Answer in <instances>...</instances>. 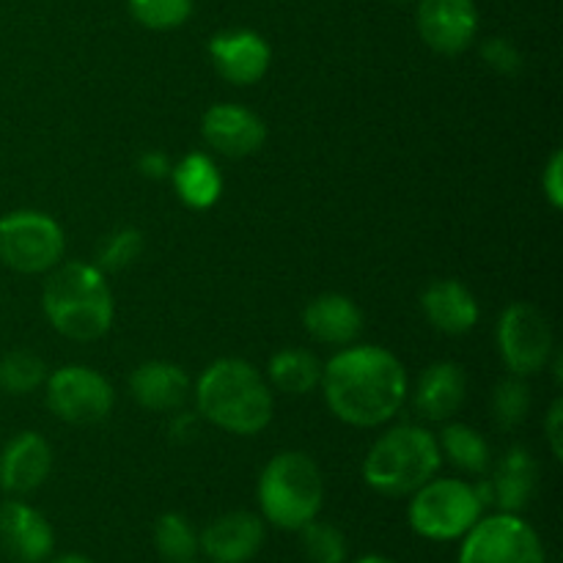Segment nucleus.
I'll list each match as a JSON object with an SVG mask.
<instances>
[{"label":"nucleus","instance_id":"obj_15","mask_svg":"<svg viewBox=\"0 0 563 563\" xmlns=\"http://www.w3.org/2000/svg\"><path fill=\"white\" fill-rule=\"evenodd\" d=\"M209 58L218 75L234 86H253L269 69V44L256 31H223L209 42Z\"/></svg>","mask_w":563,"mask_h":563},{"label":"nucleus","instance_id":"obj_32","mask_svg":"<svg viewBox=\"0 0 563 563\" xmlns=\"http://www.w3.org/2000/svg\"><path fill=\"white\" fill-rule=\"evenodd\" d=\"M542 190L544 198L550 201L553 209H563V154L555 152L550 157L548 168L542 174Z\"/></svg>","mask_w":563,"mask_h":563},{"label":"nucleus","instance_id":"obj_23","mask_svg":"<svg viewBox=\"0 0 563 563\" xmlns=\"http://www.w3.org/2000/svg\"><path fill=\"white\" fill-rule=\"evenodd\" d=\"M267 374L269 383L278 390L291 396H302L317 390V385L322 383V363L317 361L313 352L289 346V350H280L269 357Z\"/></svg>","mask_w":563,"mask_h":563},{"label":"nucleus","instance_id":"obj_8","mask_svg":"<svg viewBox=\"0 0 563 563\" xmlns=\"http://www.w3.org/2000/svg\"><path fill=\"white\" fill-rule=\"evenodd\" d=\"M460 542V563H548L537 528L509 511L482 517Z\"/></svg>","mask_w":563,"mask_h":563},{"label":"nucleus","instance_id":"obj_22","mask_svg":"<svg viewBox=\"0 0 563 563\" xmlns=\"http://www.w3.org/2000/svg\"><path fill=\"white\" fill-rule=\"evenodd\" d=\"M176 196L190 209H209L220 201L223 192V176L209 154H187L179 165L170 168Z\"/></svg>","mask_w":563,"mask_h":563},{"label":"nucleus","instance_id":"obj_27","mask_svg":"<svg viewBox=\"0 0 563 563\" xmlns=\"http://www.w3.org/2000/svg\"><path fill=\"white\" fill-rule=\"evenodd\" d=\"M297 533H300V550L308 563H346L350 559L346 537L333 522H322L317 517Z\"/></svg>","mask_w":563,"mask_h":563},{"label":"nucleus","instance_id":"obj_39","mask_svg":"<svg viewBox=\"0 0 563 563\" xmlns=\"http://www.w3.org/2000/svg\"><path fill=\"white\" fill-rule=\"evenodd\" d=\"M190 563H196V561H190Z\"/></svg>","mask_w":563,"mask_h":563},{"label":"nucleus","instance_id":"obj_4","mask_svg":"<svg viewBox=\"0 0 563 563\" xmlns=\"http://www.w3.org/2000/svg\"><path fill=\"white\" fill-rule=\"evenodd\" d=\"M443 465L438 438L423 427H396L385 432L363 460V482L385 498H407L432 482Z\"/></svg>","mask_w":563,"mask_h":563},{"label":"nucleus","instance_id":"obj_20","mask_svg":"<svg viewBox=\"0 0 563 563\" xmlns=\"http://www.w3.org/2000/svg\"><path fill=\"white\" fill-rule=\"evenodd\" d=\"M539 484V465L533 454L522 445L506 451L500 462L495 465L489 487H493V506L509 515H520L531 504L533 493Z\"/></svg>","mask_w":563,"mask_h":563},{"label":"nucleus","instance_id":"obj_14","mask_svg":"<svg viewBox=\"0 0 563 563\" xmlns=\"http://www.w3.org/2000/svg\"><path fill=\"white\" fill-rule=\"evenodd\" d=\"M201 135L209 146L223 157H251L267 141V126H264L262 115L253 110L242 108V104H214L203 113L201 119Z\"/></svg>","mask_w":563,"mask_h":563},{"label":"nucleus","instance_id":"obj_1","mask_svg":"<svg viewBox=\"0 0 563 563\" xmlns=\"http://www.w3.org/2000/svg\"><path fill=\"white\" fill-rule=\"evenodd\" d=\"M322 390L339 421L374 429L388 423L405 405L407 372L383 346H346L322 368Z\"/></svg>","mask_w":563,"mask_h":563},{"label":"nucleus","instance_id":"obj_13","mask_svg":"<svg viewBox=\"0 0 563 563\" xmlns=\"http://www.w3.org/2000/svg\"><path fill=\"white\" fill-rule=\"evenodd\" d=\"M264 520L253 511H225L198 533V553L209 563H251L264 544Z\"/></svg>","mask_w":563,"mask_h":563},{"label":"nucleus","instance_id":"obj_6","mask_svg":"<svg viewBox=\"0 0 563 563\" xmlns=\"http://www.w3.org/2000/svg\"><path fill=\"white\" fill-rule=\"evenodd\" d=\"M484 517L476 487L462 478H432L410 495L407 522L427 542H460Z\"/></svg>","mask_w":563,"mask_h":563},{"label":"nucleus","instance_id":"obj_37","mask_svg":"<svg viewBox=\"0 0 563 563\" xmlns=\"http://www.w3.org/2000/svg\"><path fill=\"white\" fill-rule=\"evenodd\" d=\"M355 563H396L390 561L388 555H379V553H372V555H363V559H357Z\"/></svg>","mask_w":563,"mask_h":563},{"label":"nucleus","instance_id":"obj_26","mask_svg":"<svg viewBox=\"0 0 563 563\" xmlns=\"http://www.w3.org/2000/svg\"><path fill=\"white\" fill-rule=\"evenodd\" d=\"M47 379V366L27 350H14L0 357V390L11 396H27Z\"/></svg>","mask_w":563,"mask_h":563},{"label":"nucleus","instance_id":"obj_31","mask_svg":"<svg viewBox=\"0 0 563 563\" xmlns=\"http://www.w3.org/2000/svg\"><path fill=\"white\" fill-rule=\"evenodd\" d=\"M482 58L489 69L498 71V75H506V77L517 75V71L522 69L520 49H517L509 38L495 36V38H489V42H484Z\"/></svg>","mask_w":563,"mask_h":563},{"label":"nucleus","instance_id":"obj_17","mask_svg":"<svg viewBox=\"0 0 563 563\" xmlns=\"http://www.w3.org/2000/svg\"><path fill=\"white\" fill-rule=\"evenodd\" d=\"M421 311L427 322L445 335H465L478 322L476 295L454 278L429 284L421 295Z\"/></svg>","mask_w":563,"mask_h":563},{"label":"nucleus","instance_id":"obj_36","mask_svg":"<svg viewBox=\"0 0 563 563\" xmlns=\"http://www.w3.org/2000/svg\"><path fill=\"white\" fill-rule=\"evenodd\" d=\"M49 563H97V561L80 553H66V555H58V559H53Z\"/></svg>","mask_w":563,"mask_h":563},{"label":"nucleus","instance_id":"obj_3","mask_svg":"<svg viewBox=\"0 0 563 563\" xmlns=\"http://www.w3.org/2000/svg\"><path fill=\"white\" fill-rule=\"evenodd\" d=\"M42 306L49 324L71 341H97L113 324V295L97 264L69 262L49 269Z\"/></svg>","mask_w":563,"mask_h":563},{"label":"nucleus","instance_id":"obj_16","mask_svg":"<svg viewBox=\"0 0 563 563\" xmlns=\"http://www.w3.org/2000/svg\"><path fill=\"white\" fill-rule=\"evenodd\" d=\"M53 471V449L38 432H20L0 451V489L14 498L31 495Z\"/></svg>","mask_w":563,"mask_h":563},{"label":"nucleus","instance_id":"obj_21","mask_svg":"<svg viewBox=\"0 0 563 563\" xmlns=\"http://www.w3.org/2000/svg\"><path fill=\"white\" fill-rule=\"evenodd\" d=\"M467 394V379L456 363H432L416 385V410L427 421H449L462 407Z\"/></svg>","mask_w":563,"mask_h":563},{"label":"nucleus","instance_id":"obj_11","mask_svg":"<svg viewBox=\"0 0 563 563\" xmlns=\"http://www.w3.org/2000/svg\"><path fill=\"white\" fill-rule=\"evenodd\" d=\"M476 31L478 11L473 0H418V33L434 53H465Z\"/></svg>","mask_w":563,"mask_h":563},{"label":"nucleus","instance_id":"obj_19","mask_svg":"<svg viewBox=\"0 0 563 563\" xmlns=\"http://www.w3.org/2000/svg\"><path fill=\"white\" fill-rule=\"evenodd\" d=\"M302 324L319 344L350 346L363 333V313L350 297L319 295L302 311Z\"/></svg>","mask_w":563,"mask_h":563},{"label":"nucleus","instance_id":"obj_2","mask_svg":"<svg viewBox=\"0 0 563 563\" xmlns=\"http://www.w3.org/2000/svg\"><path fill=\"white\" fill-rule=\"evenodd\" d=\"M198 416L240 438L264 432L273 421V390L242 357L209 363L196 383Z\"/></svg>","mask_w":563,"mask_h":563},{"label":"nucleus","instance_id":"obj_5","mask_svg":"<svg viewBox=\"0 0 563 563\" xmlns=\"http://www.w3.org/2000/svg\"><path fill=\"white\" fill-rule=\"evenodd\" d=\"M262 520L280 531H300L317 520L324 504V478L302 451H284L264 465L256 487Z\"/></svg>","mask_w":563,"mask_h":563},{"label":"nucleus","instance_id":"obj_33","mask_svg":"<svg viewBox=\"0 0 563 563\" xmlns=\"http://www.w3.org/2000/svg\"><path fill=\"white\" fill-rule=\"evenodd\" d=\"M544 432H548L550 451H553L555 460L563 456V401H553L548 412V421H544Z\"/></svg>","mask_w":563,"mask_h":563},{"label":"nucleus","instance_id":"obj_12","mask_svg":"<svg viewBox=\"0 0 563 563\" xmlns=\"http://www.w3.org/2000/svg\"><path fill=\"white\" fill-rule=\"evenodd\" d=\"M0 550L14 563H44L55 550V531L31 504L5 500L0 506Z\"/></svg>","mask_w":563,"mask_h":563},{"label":"nucleus","instance_id":"obj_9","mask_svg":"<svg viewBox=\"0 0 563 563\" xmlns=\"http://www.w3.org/2000/svg\"><path fill=\"white\" fill-rule=\"evenodd\" d=\"M498 352L506 368L517 377L542 372L553 357V328L548 317L531 302H511L498 319Z\"/></svg>","mask_w":563,"mask_h":563},{"label":"nucleus","instance_id":"obj_30","mask_svg":"<svg viewBox=\"0 0 563 563\" xmlns=\"http://www.w3.org/2000/svg\"><path fill=\"white\" fill-rule=\"evenodd\" d=\"M196 0H126L130 14L152 31H174L185 25L192 14Z\"/></svg>","mask_w":563,"mask_h":563},{"label":"nucleus","instance_id":"obj_29","mask_svg":"<svg viewBox=\"0 0 563 563\" xmlns=\"http://www.w3.org/2000/svg\"><path fill=\"white\" fill-rule=\"evenodd\" d=\"M143 247H146V240L132 225L110 231L108 236H102L97 247V267L102 273H121V269L132 267L141 258Z\"/></svg>","mask_w":563,"mask_h":563},{"label":"nucleus","instance_id":"obj_35","mask_svg":"<svg viewBox=\"0 0 563 563\" xmlns=\"http://www.w3.org/2000/svg\"><path fill=\"white\" fill-rule=\"evenodd\" d=\"M170 432L179 434V438H192L196 434V416H176L170 423Z\"/></svg>","mask_w":563,"mask_h":563},{"label":"nucleus","instance_id":"obj_7","mask_svg":"<svg viewBox=\"0 0 563 563\" xmlns=\"http://www.w3.org/2000/svg\"><path fill=\"white\" fill-rule=\"evenodd\" d=\"M66 251L58 220L36 209H16L0 218V262L22 275L49 273Z\"/></svg>","mask_w":563,"mask_h":563},{"label":"nucleus","instance_id":"obj_38","mask_svg":"<svg viewBox=\"0 0 563 563\" xmlns=\"http://www.w3.org/2000/svg\"><path fill=\"white\" fill-rule=\"evenodd\" d=\"M394 3H416V0H394Z\"/></svg>","mask_w":563,"mask_h":563},{"label":"nucleus","instance_id":"obj_24","mask_svg":"<svg viewBox=\"0 0 563 563\" xmlns=\"http://www.w3.org/2000/svg\"><path fill=\"white\" fill-rule=\"evenodd\" d=\"M440 454L451 462L454 467H460L462 473H471V476H484L493 465V451L489 443L467 423H449L443 429L438 440Z\"/></svg>","mask_w":563,"mask_h":563},{"label":"nucleus","instance_id":"obj_18","mask_svg":"<svg viewBox=\"0 0 563 563\" xmlns=\"http://www.w3.org/2000/svg\"><path fill=\"white\" fill-rule=\"evenodd\" d=\"M130 394L143 410L176 412L190 396V377L176 363L148 361L132 372Z\"/></svg>","mask_w":563,"mask_h":563},{"label":"nucleus","instance_id":"obj_28","mask_svg":"<svg viewBox=\"0 0 563 563\" xmlns=\"http://www.w3.org/2000/svg\"><path fill=\"white\" fill-rule=\"evenodd\" d=\"M531 412V388H528L526 377L500 379L493 390V416L500 429H517Z\"/></svg>","mask_w":563,"mask_h":563},{"label":"nucleus","instance_id":"obj_10","mask_svg":"<svg viewBox=\"0 0 563 563\" xmlns=\"http://www.w3.org/2000/svg\"><path fill=\"white\" fill-rule=\"evenodd\" d=\"M47 407L55 418L75 427L104 421L115 405L113 385L88 366H64L49 374Z\"/></svg>","mask_w":563,"mask_h":563},{"label":"nucleus","instance_id":"obj_34","mask_svg":"<svg viewBox=\"0 0 563 563\" xmlns=\"http://www.w3.org/2000/svg\"><path fill=\"white\" fill-rule=\"evenodd\" d=\"M170 168H174V165H170V159L165 157L163 152H146L137 157V170H141L146 179H168Z\"/></svg>","mask_w":563,"mask_h":563},{"label":"nucleus","instance_id":"obj_25","mask_svg":"<svg viewBox=\"0 0 563 563\" xmlns=\"http://www.w3.org/2000/svg\"><path fill=\"white\" fill-rule=\"evenodd\" d=\"M154 548L165 563H190L198 555V531L185 515L168 511L154 526Z\"/></svg>","mask_w":563,"mask_h":563}]
</instances>
